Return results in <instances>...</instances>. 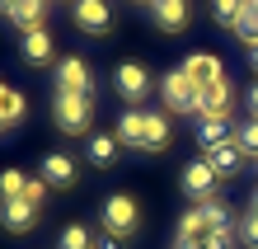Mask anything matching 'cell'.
<instances>
[{
	"mask_svg": "<svg viewBox=\"0 0 258 249\" xmlns=\"http://www.w3.org/2000/svg\"><path fill=\"white\" fill-rule=\"evenodd\" d=\"M117 141L127 151H169L174 141V127H169V113H155V108H127L117 118Z\"/></svg>",
	"mask_w": 258,
	"mask_h": 249,
	"instance_id": "1",
	"label": "cell"
},
{
	"mask_svg": "<svg viewBox=\"0 0 258 249\" xmlns=\"http://www.w3.org/2000/svg\"><path fill=\"white\" fill-rule=\"evenodd\" d=\"M99 226L108 230V235L117 240H132L136 230H141V202H136L132 193H113L99 202Z\"/></svg>",
	"mask_w": 258,
	"mask_h": 249,
	"instance_id": "2",
	"label": "cell"
},
{
	"mask_svg": "<svg viewBox=\"0 0 258 249\" xmlns=\"http://www.w3.org/2000/svg\"><path fill=\"white\" fill-rule=\"evenodd\" d=\"M52 122L66 136H85L94 122V94H52Z\"/></svg>",
	"mask_w": 258,
	"mask_h": 249,
	"instance_id": "3",
	"label": "cell"
},
{
	"mask_svg": "<svg viewBox=\"0 0 258 249\" xmlns=\"http://www.w3.org/2000/svg\"><path fill=\"white\" fill-rule=\"evenodd\" d=\"M160 99H164V113H197L202 89L183 75V66H169V71L160 75Z\"/></svg>",
	"mask_w": 258,
	"mask_h": 249,
	"instance_id": "4",
	"label": "cell"
},
{
	"mask_svg": "<svg viewBox=\"0 0 258 249\" xmlns=\"http://www.w3.org/2000/svg\"><path fill=\"white\" fill-rule=\"evenodd\" d=\"M71 24L89 38L113 33V5L108 0H71Z\"/></svg>",
	"mask_w": 258,
	"mask_h": 249,
	"instance_id": "5",
	"label": "cell"
},
{
	"mask_svg": "<svg viewBox=\"0 0 258 249\" xmlns=\"http://www.w3.org/2000/svg\"><path fill=\"white\" fill-rule=\"evenodd\" d=\"M113 89H117L132 108H141V99L150 94V71L141 66V61H122V66L113 71Z\"/></svg>",
	"mask_w": 258,
	"mask_h": 249,
	"instance_id": "6",
	"label": "cell"
},
{
	"mask_svg": "<svg viewBox=\"0 0 258 249\" xmlns=\"http://www.w3.org/2000/svg\"><path fill=\"white\" fill-rule=\"evenodd\" d=\"M216 174H211V165L207 160H188L183 165V174H178V188H183V197L192 202H207V197H216Z\"/></svg>",
	"mask_w": 258,
	"mask_h": 249,
	"instance_id": "7",
	"label": "cell"
},
{
	"mask_svg": "<svg viewBox=\"0 0 258 249\" xmlns=\"http://www.w3.org/2000/svg\"><path fill=\"white\" fill-rule=\"evenodd\" d=\"M94 89V75L80 57H61L56 61V94H89Z\"/></svg>",
	"mask_w": 258,
	"mask_h": 249,
	"instance_id": "8",
	"label": "cell"
},
{
	"mask_svg": "<svg viewBox=\"0 0 258 249\" xmlns=\"http://www.w3.org/2000/svg\"><path fill=\"white\" fill-rule=\"evenodd\" d=\"M42 183H47V188H75V183H80V169H75V160L66 151H47L42 155Z\"/></svg>",
	"mask_w": 258,
	"mask_h": 249,
	"instance_id": "9",
	"label": "cell"
},
{
	"mask_svg": "<svg viewBox=\"0 0 258 249\" xmlns=\"http://www.w3.org/2000/svg\"><path fill=\"white\" fill-rule=\"evenodd\" d=\"M150 19H155L160 33H183L192 19V5L188 0H150Z\"/></svg>",
	"mask_w": 258,
	"mask_h": 249,
	"instance_id": "10",
	"label": "cell"
},
{
	"mask_svg": "<svg viewBox=\"0 0 258 249\" xmlns=\"http://www.w3.org/2000/svg\"><path fill=\"white\" fill-rule=\"evenodd\" d=\"M183 75L197 85V89H211L216 80H225V71H221V57L216 52H192L188 61H183Z\"/></svg>",
	"mask_w": 258,
	"mask_h": 249,
	"instance_id": "11",
	"label": "cell"
},
{
	"mask_svg": "<svg viewBox=\"0 0 258 249\" xmlns=\"http://www.w3.org/2000/svg\"><path fill=\"white\" fill-rule=\"evenodd\" d=\"M38 212H42V207H33L28 197H19V202H0V226H5L10 235H28V230L38 226Z\"/></svg>",
	"mask_w": 258,
	"mask_h": 249,
	"instance_id": "12",
	"label": "cell"
},
{
	"mask_svg": "<svg viewBox=\"0 0 258 249\" xmlns=\"http://www.w3.org/2000/svg\"><path fill=\"white\" fill-rule=\"evenodd\" d=\"M117 155H122L117 132H94V136L85 141V160L94 165V169H113V165H117Z\"/></svg>",
	"mask_w": 258,
	"mask_h": 249,
	"instance_id": "13",
	"label": "cell"
},
{
	"mask_svg": "<svg viewBox=\"0 0 258 249\" xmlns=\"http://www.w3.org/2000/svg\"><path fill=\"white\" fill-rule=\"evenodd\" d=\"M230 108H235L230 80H216L211 89H202V99H197V118H230Z\"/></svg>",
	"mask_w": 258,
	"mask_h": 249,
	"instance_id": "14",
	"label": "cell"
},
{
	"mask_svg": "<svg viewBox=\"0 0 258 249\" xmlns=\"http://www.w3.org/2000/svg\"><path fill=\"white\" fill-rule=\"evenodd\" d=\"M5 19L19 28V33H38V28H47V0H19Z\"/></svg>",
	"mask_w": 258,
	"mask_h": 249,
	"instance_id": "15",
	"label": "cell"
},
{
	"mask_svg": "<svg viewBox=\"0 0 258 249\" xmlns=\"http://www.w3.org/2000/svg\"><path fill=\"white\" fill-rule=\"evenodd\" d=\"M197 146L202 151H216V146H225V141H235V122L230 118H197Z\"/></svg>",
	"mask_w": 258,
	"mask_h": 249,
	"instance_id": "16",
	"label": "cell"
},
{
	"mask_svg": "<svg viewBox=\"0 0 258 249\" xmlns=\"http://www.w3.org/2000/svg\"><path fill=\"white\" fill-rule=\"evenodd\" d=\"M202 160L211 165V174H216V179H230V174H239V169H244V160H249V155L239 151L235 141H225V146H216V151H207Z\"/></svg>",
	"mask_w": 258,
	"mask_h": 249,
	"instance_id": "17",
	"label": "cell"
},
{
	"mask_svg": "<svg viewBox=\"0 0 258 249\" xmlns=\"http://www.w3.org/2000/svg\"><path fill=\"white\" fill-rule=\"evenodd\" d=\"M52 33L47 28H38V33H24V61L28 66H52Z\"/></svg>",
	"mask_w": 258,
	"mask_h": 249,
	"instance_id": "18",
	"label": "cell"
},
{
	"mask_svg": "<svg viewBox=\"0 0 258 249\" xmlns=\"http://www.w3.org/2000/svg\"><path fill=\"white\" fill-rule=\"evenodd\" d=\"M235 38L258 47V0H244V10H239V19H235Z\"/></svg>",
	"mask_w": 258,
	"mask_h": 249,
	"instance_id": "19",
	"label": "cell"
},
{
	"mask_svg": "<svg viewBox=\"0 0 258 249\" xmlns=\"http://www.w3.org/2000/svg\"><path fill=\"white\" fill-rule=\"evenodd\" d=\"M197 212H202V221H207V235H211V230H225V226H230V207H225L221 197L197 202Z\"/></svg>",
	"mask_w": 258,
	"mask_h": 249,
	"instance_id": "20",
	"label": "cell"
},
{
	"mask_svg": "<svg viewBox=\"0 0 258 249\" xmlns=\"http://www.w3.org/2000/svg\"><path fill=\"white\" fill-rule=\"evenodd\" d=\"M28 113V104H24V94L19 89H5V94H0V122H5V132L14 127V122H19Z\"/></svg>",
	"mask_w": 258,
	"mask_h": 249,
	"instance_id": "21",
	"label": "cell"
},
{
	"mask_svg": "<svg viewBox=\"0 0 258 249\" xmlns=\"http://www.w3.org/2000/svg\"><path fill=\"white\" fill-rule=\"evenodd\" d=\"M56 249H94V235H89V226L71 221L61 235H56Z\"/></svg>",
	"mask_w": 258,
	"mask_h": 249,
	"instance_id": "22",
	"label": "cell"
},
{
	"mask_svg": "<svg viewBox=\"0 0 258 249\" xmlns=\"http://www.w3.org/2000/svg\"><path fill=\"white\" fill-rule=\"evenodd\" d=\"M178 240H197V244L207 240V221H202V212H197V207H188L183 216H178Z\"/></svg>",
	"mask_w": 258,
	"mask_h": 249,
	"instance_id": "23",
	"label": "cell"
},
{
	"mask_svg": "<svg viewBox=\"0 0 258 249\" xmlns=\"http://www.w3.org/2000/svg\"><path fill=\"white\" fill-rule=\"evenodd\" d=\"M24 193H28V179L19 169H5V174H0V202H19Z\"/></svg>",
	"mask_w": 258,
	"mask_h": 249,
	"instance_id": "24",
	"label": "cell"
},
{
	"mask_svg": "<svg viewBox=\"0 0 258 249\" xmlns=\"http://www.w3.org/2000/svg\"><path fill=\"white\" fill-rule=\"evenodd\" d=\"M235 146L258 160V118H249V122H239V127H235Z\"/></svg>",
	"mask_w": 258,
	"mask_h": 249,
	"instance_id": "25",
	"label": "cell"
},
{
	"mask_svg": "<svg viewBox=\"0 0 258 249\" xmlns=\"http://www.w3.org/2000/svg\"><path fill=\"white\" fill-rule=\"evenodd\" d=\"M239 10H244V0H211V14H216V24H230V28H235Z\"/></svg>",
	"mask_w": 258,
	"mask_h": 249,
	"instance_id": "26",
	"label": "cell"
},
{
	"mask_svg": "<svg viewBox=\"0 0 258 249\" xmlns=\"http://www.w3.org/2000/svg\"><path fill=\"white\" fill-rule=\"evenodd\" d=\"M235 235H239V244H244V249H258V212H249L244 221L235 226Z\"/></svg>",
	"mask_w": 258,
	"mask_h": 249,
	"instance_id": "27",
	"label": "cell"
},
{
	"mask_svg": "<svg viewBox=\"0 0 258 249\" xmlns=\"http://www.w3.org/2000/svg\"><path fill=\"white\" fill-rule=\"evenodd\" d=\"M235 240H239L235 226H225V230H211V235L202 240V249H235Z\"/></svg>",
	"mask_w": 258,
	"mask_h": 249,
	"instance_id": "28",
	"label": "cell"
},
{
	"mask_svg": "<svg viewBox=\"0 0 258 249\" xmlns=\"http://www.w3.org/2000/svg\"><path fill=\"white\" fill-rule=\"evenodd\" d=\"M28 202H33V207H42V197H47V183L42 179H28V193H24Z\"/></svg>",
	"mask_w": 258,
	"mask_h": 249,
	"instance_id": "29",
	"label": "cell"
},
{
	"mask_svg": "<svg viewBox=\"0 0 258 249\" xmlns=\"http://www.w3.org/2000/svg\"><path fill=\"white\" fill-rule=\"evenodd\" d=\"M94 249H127V240H117V235H108V230H103V235L94 240Z\"/></svg>",
	"mask_w": 258,
	"mask_h": 249,
	"instance_id": "30",
	"label": "cell"
},
{
	"mask_svg": "<svg viewBox=\"0 0 258 249\" xmlns=\"http://www.w3.org/2000/svg\"><path fill=\"white\" fill-rule=\"evenodd\" d=\"M244 104H249V118H258V80L244 89Z\"/></svg>",
	"mask_w": 258,
	"mask_h": 249,
	"instance_id": "31",
	"label": "cell"
},
{
	"mask_svg": "<svg viewBox=\"0 0 258 249\" xmlns=\"http://www.w3.org/2000/svg\"><path fill=\"white\" fill-rule=\"evenodd\" d=\"M178 249H202V244H197V240H178Z\"/></svg>",
	"mask_w": 258,
	"mask_h": 249,
	"instance_id": "32",
	"label": "cell"
},
{
	"mask_svg": "<svg viewBox=\"0 0 258 249\" xmlns=\"http://www.w3.org/2000/svg\"><path fill=\"white\" fill-rule=\"evenodd\" d=\"M14 5H19V0H0V10H5V14H10V10H14Z\"/></svg>",
	"mask_w": 258,
	"mask_h": 249,
	"instance_id": "33",
	"label": "cell"
},
{
	"mask_svg": "<svg viewBox=\"0 0 258 249\" xmlns=\"http://www.w3.org/2000/svg\"><path fill=\"white\" fill-rule=\"evenodd\" d=\"M249 212H258V188H253V197H249Z\"/></svg>",
	"mask_w": 258,
	"mask_h": 249,
	"instance_id": "34",
	"label": "cell"
},
{
	"mask_svg": "<svg viewBox=\"0 0 258 249\" xmlns=\"http://www.w3.org/2000/svg\"><path fill=\"white\" fill-rule=\"evenodd\" d=\"M249 61H253V71H258V47H249Z\"/></svg>",
	"mask_w": 258,
	"mask_h": 249,
	"instance_id": "35",
	"label": "cell"
},
{
	"mask_svg": "<svg viewBox=\"0 0 258 249\" xmlns=\"http://www.w3.org/2000/svg\"><path fill=\"white\" fill-rule=\"evenodd\" d=\"M5 89H10V85H5V80H0V94H5Z\"/></svg>",
	"mask_w": 258,
	"mask_h": 249,
	"instance_id": "36",
	"label": "cell"
},
{
	"mask_svg": "<svg viewBox=\"0 0 258 249\" xmlns=\"http://www.w3.org/2000/svg\"><path fill=\"white\" fill-rule=\"evenodd\" d=\"M0 132H5V122H0Z\"/></svg>",
	"mask_w": 258,
	"mask_h": 249,
	"instance_id": "37",
	"label": "cell"
},
{
	"mask_svg": "<svg viewBox=\"0 0 258 249\" xmlns=\"http://www.w3.org/2000/svg\"><path fill=\"white\" fill-rule=\"evenodd\" d=\"M141 5H150V0H141Z\"/></svg>",
	"mask_w": 258,
	"mask_h": 249,
	"instance_id": "38",
	"label": "cell"
}]
</instances>
